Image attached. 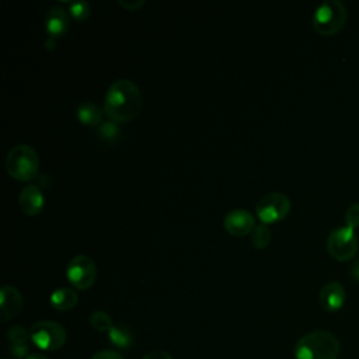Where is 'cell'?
Masks as SVG:
<instances>
[{
    "mask_svg": "<svg viewBox=\"0 0 359 359\" xmlns=\"http://www.w3.org/2000/svg\"><path fill=\"white\" fill-rule=\"evenodd\" d=\"M123 8H126V10H129V11H133V10H137L139 7H142L143 4H144V1L143 0H132V1H128V0H119L118 1Z\"/></svg>",
    "mask_w": 359,
    "mask_h": 359,
    "instance_id": "obj_26",
    "label": "cell"
},
{
    "mask_svg": "<svg viewBox=\"0 0 359 359\" xmlns=\"http://www.w3.org/2000/svg\"><path fill=\"white\" fill-rule=\"evenodd\" d=\"M318 300L325 311H338L345 303V289L339 282L331 280L321 287Z\"/></svg>",
    "mask_w": 359,
    "mask_h": 359,
    "instance_id": "obj_13",
    "label": "cell"
},
{
    "mask_svg": "<svg viewBox=\"0 0 359 359\" xmlns=\"http://www.w3.org/2000/svg\"><path fill=\"white\" fill-rule=\"evenodd\" d=\"M345 223L346 226L352 227L353 230L359 227V203H353L348 208L345 213Z\"/></svg>",
    "mask_w": 359,
    "mask_h": 359,
    "instance_id": "obj_22",
    "label": "cell"
},
{
    "mask_svg": "<svg viewBox=\"0 0 359 359\" xmlns=\"http://www.w3.org/2000/svg\"><path fill=\"white\" fill-rule=\"evenodd\" d=\"M142 105V93L137 84L128 79H118L107 90L104 112L115 123H128L137 118Z\"/></svg>",
    "mask_w": 359,
    "mask_h": 359,
    "instance_id": "obj_1",
    "label": "cell"
},
{
    "mask_svg": "<svg viewBox=\"0 0 359 359\" xmlns=\"http://www.w3.org/2000/svg\"><path fill=\"white\" fill-rule=\"evenodd\" d=\"M142 359H172V356L165 351L154 349V351H150L149 353H146Z\"/></svg>",
    "mask_w": 359,
    "mask_h": 359,
    "instance_id": "obj_25",
    "label": "cell"
},
{
    "mask_svg": "<svg viewBox=\"0 0 359 359\" xmlns=\"http://www.w3.org/2000/svg\"><path fill=\"white\" fill-rule=\"evenodd\" d=\"M351 275L359 282V258H356L351 266Z\"/></svg>",
    "mask_w": 359,
    "mask_h": 359,
    "instance_id": "obj_27",
    "label": "cell"
},
{
    "mask_svg": "<svg viewBox=\"0 0 359 359\" xmlns=\"http://www.w3.org/2000/svg\"><path fill=\"white\" fill-rule=\"evenodd\" d=\"M28 339H31L29 331H27L21 325H14L7 331L8 344H27Z\"/></svg>",
    "mask_w": 359,
    "mask_h": 359,
    "instance_id": "obj_20",
    "label": "cell"
},
{
    "mask_svg": "<svg viewBox=\"0 0 359 359\" xmlns=\"http://www.w3.org/2000/svg\"><path fill=\"white\" fill-rule=\"evenodd\" d=\"M88 323L95 331H100V332H108L114 325L111 316L104 310L93 311L88 317Z\"/></svg>",
    "mask_w": 359,
    "mask_h": 359,
    "instance_id": "obj_17",
    "label": "cell"
},
{
    "mask_svg": "<svg viewBox=\"0 0 359 359\" xmlns=\"http://www.w3.org/2000/svg\"><path fill=\"white\" fill-rule=\"evenodd\" d=\"M29 335L34 345L42 351H56L66 342L65 328L59 323L50 320L35 323L29 330Z\"/></svg>",
    "mask_w": 359,
    "mask_h": 359,
    "instance_id": "obj_5",
    "label": "cell"
},
{
    "mask_svg": "<svg viewBox=\"0 0 359 359\" xmlns=\"http://www.w3.org/2000/svg\"><path fill=\"white\" fill-rule=\"evenodd\" d=\"M339 342L328 331H313L303 335L294 345V359H338Z\"/></svg>",
    "mask_w": 359,
    "mask_h": 359,
    "instance_id": "obj_2",
    "label": "cell"
},
{
    "mask_svg": "<svg viewBox=\"0 0 359 359\" xmlns=\"http://www.w3.org/2000/svg\"><path fill=\"white\" fill-rule=\"evenodd\" d=\"M25 359H49L48 356L42 355V353H38V352H34V353H29Z\"/></svg>",
    "mask_w": 359,
    "mask_h": 359,
    "instance_id": "obj_29",
    "label": "cell"
},
{
    "mask_svg": "<svg viewBox=\"0 0 359 359\" xmlns=\"http://www.w3.org/2000/svg\"><path fill=\"white\" fill-rule=\"evenodd\" d=\"M98 133L105 142L114 143L119 137V128L115 122L105 121L98 126Z\"/></svg>",
    "mask_w": 359,
    "mask_h": 359,
    "instance_id": "obj_19",
    "label": "cell"
},
{
    "mask_svg": "<svg viewBox=\"0 0 359 359\" xmlns=\"http://www.w3.org/2000/svg\"><path fill=\"white\" fill-rule=\"evenodd\" d=\"M327 250L337 261H349L358 251L355 230L349 226L334 229L327 238Z\"/></svg>",
    "mask_w": 359,
    "mask_h": 359,
    "instance_id": "obj_7",
    "label": "cell"
},
{
    "mask_svg": "<svg viewBox=\"0 0 359 359\" xmlns=\"http://www.w3.org/2000/svg\"><path fill=\"white\" fill-rule=\"evenodd\" d=\"M223 226L229 234L236 237H244L252 233L257 224L255 217L252 216L251 212L245 209H234L224 216Z\"/></svg>",
    "mask_w": 359,
    "mask_h": 359,
    "instance_id": "obj_9",
    "label": "cell"
},
{
    "mask_svg": "<svg viewBox=\"0 0 359 359\" xmlns=\"http://www.w3.org/2000/svg\"><path fill=\"white\" fill-rule=\"evenodd\" d=\"M66 278L79 290L90 289L97 279V266L88 255H74L66 266Z\"/></svg>",
    "mask_w": 359,
    "mask_h": 359,
    "instance_id": "obj_8",
    "label": "cell"
},
{
    "mask_svg": "<svg viewBox=\"0 0 359 359\" xmlns=\"http://www.w3.org/2000/svg\"><path fill=\"white\" fill-rule=\"evenodd\" d=\"M69 13L76 20H86L91 13V7L86 1H73L69 4Z\"/></svg>",
    "mask_w": 359,
    "mask_h": 359,
    "instance_id": "obj_21",
    "label": "cell"
},
{
    "mask_svg": "<svg viewBox=\"0 0 359 359\" xmlns=\"http://www.w3.org/2000/svg\"><path fill=\"white\" fill-rule=\"evenodd\" d=\"M49 302L53 309H56L59 311H67V310H72L77 304L79 296L70 287H57L50 293Z\"/></svg>",
    "mask_w": 359,
    "mask_h": 359,
    "instance_id": "obj_14",
    "label": "cell"
},
{
    "mask_svg": "<svg viewBox=\"0 0 359 359\" xmlns=\"http://www.w3.org/2000/svg\"><path fill=\"white\" fill-rule=\"evenodd\" d=\"M290 208H292V202L285 194L269 192L258 201L255 206V212L261 223L272 224L283 220L289 215Z\"/></svg>",
    "mask_w": 359,
    "mask_h": 359,
    "instance_id": "obj_6",
    "label": "cell"
},
{
    "mask_svg": "<svg viewBox=\"0 0 359 359\" xmlns=\"http://www.w3.org/2000/svg\"><path fill=\"white\" fill-rule=\"evenodd\" d=\"M8 352L17 359H25L29 355L28 344H8Z\"/></svg>",
    "mask_w": 359,
    "mask_h": 359,
    "instance_id": "obj_23",
    "label": "cell"
},
{
    "mask_svg": "<svg viewBox=\"0 0 359 359\" xmlns=\"http://www.w3.org/2000/svg\"><path fill=\"white\" fill-rule=\"evenodd\" d=\"M91 359H123V356L114 351H100L91 356Z\"/></svg>",
    "mask_w": 359,
    "mask_h": 359,
    "instance_id": "obj_24",
    "label": "cell"
},
{
    "mask_svg": "<svg viewBox=\"0 0 359 359\" xmlns=\"http://www.w3.org/2000/svg\"><path fill=\"white\" fill-rule=\"evenodd\" d=\"M18 205L24 215L36 216L45 206V196L41 188L35 184H29L21 189L18 195Z\"/></svg>",
    "mask_w": 359,
    "mask_h": 359,
    "instance_id": "obj_12",
    "label": "cell"
},
{
    "mask_svg": "<svg viewBox=\"0 0 359 359\" xmlns=\"http://www.w3.org/2000/svg\"><path fill=\"white\" fill-rule=\"evenodd\" d=\"M6 170L7 174L17 181H31L38 175L39 157L29 144H15L6 156Z\"/></svg>",
    "mask_w": 359,
    "mask_h": 359,
    "instance_id": "obj_3",
    "label": "cell"
},
{
    "mask_svg": "<svg viewBox=\"0 0 359 359\" xmlns=\"http://www.w3.org/2000/svg\"><path fill=\"white\" fill-rule=\"evenodd\" d=\"M348 11L339 0H325L313 13V27L324 36L335 35L346 22Z\"/></svg>",
    "mask_w": 359,
    "mask_h": 359,
    "instance_id": "obj_4",
    "label": "cell"
},
{
    "mask_svg": "<svg viewBox=\"0 0 359 359\" xmlns=\"http://www.w3.org/2000/svg\"><path fill=\"white\" fill-rule=\"evenodd\" d=\"M24 300L18 289L10 285H4L0 289V318L3 323L17 317L22 310Z\"/></svg>",
    "mask_w": 359,
    "mask_h": 359,
    "instance_id": "obj_10",
    "label": "cell"
},
{
    "mask_svg": "<svg viewBox=\"0 0 359 359\" xmlns=\"http://www.w3.org/2000/svg\"><path fill=\"white\" fill-rule=\"evenodd\" d=\"M251 243L254 245V248L257 250H264L268 247L269 241H271V230L268 227V224H257L255 229L251 233Z\"/></svg>",
    "mask_w": 359,
    "mask_h": 359,
    "instance_id": "obj_18",
    "label": "cell"
},
{
    "mask_svg": "<svg viewBox=\"0 0 359 359\" xmlns=\"http://www.w3.org/2000/svg\"><path fill=\"white\" fill-rule=\"evenodd\" d=\"M55 45H56V39H53V38L48 36V38H46V41H45V48L50 50V49H53V48H55Z\"/></svg>",
    "mask_w": 359,
    "mask_h": 359,
    "instance_id": "obj_28",
    "label": "cell"
},
{
    "mask_svg": "<svg viewBox=\"0 0 359 359\" xmlns=\"http://www.w3.org/2000/svg\"><path fill=\"white\" fill-rule=\"evenodd\" d=\"M109 342L121 349H126L133 344V332L123 324H114L108 331Z\"/></svg>",
    "mask_w": 359,
    "mask_h": 359,
    "instance_id": "obj_16",
    "label": "cell"
},
{
    "mask_svg": "<svg viewBox=\"0 0 359 359\" xmlns=\"http://www.w3.org/2000/svg\"><path fill=\"white\" fill-rule=\"evenodd\" d=\"M70 28V13L60 7H52L45 15V31L48 36L57 39L63 36Z\"/></svg>",
    "mask_w": 359,
    "mask_h": 359,
    "instance_id": "obj_11",
    "label": "cell"
},
{
    "mask_svg": "<svg viewBox=\"0 0 359 359\" xmlns=\"http://www.w3.org/2000/svg\"><path fill=\"white\" fill-rule=\"evenodd\" d=\"M76 116L84 126H100L102 123L101 108L90 101H84L77 107Z\"/></svg>",
    "mask_w": 359,
    "mask_h": 359,
    "instance_id": "obj_15",
    "label": "cell"
}]
</instances>
